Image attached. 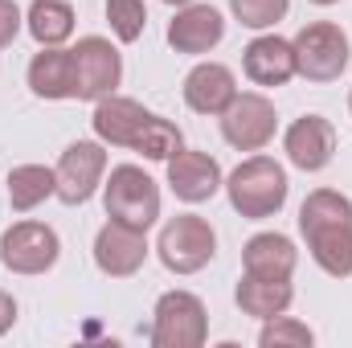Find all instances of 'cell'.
<instances>
[{
  "instance_id": "obj_21",
  "label": "cell",
  "mask_w": 352,
  "mask_h": 348,
  "mask_svg": "<svg viewBox=\"0 0 352 348\" xmlns=\"http://www.w3.org/2000/svg\"><path fill=\"white\" fill-rule=\"evenodd\" d=\"M54 193H58V176H54V168H45V164H21V168L8 173V201H12L16 213L37 209Z\"/></svg>"
},
{
  "instance_id": "obj_12",
  "label": "cell",
  "mask_w": 352,
  "mask_h": 348,
  "mask_svg": "<svg viewBox=\"0 0 352 348\" xmlns=\"http://www.w3.org/2000/svg\"><path fill=\"white\" fill-rule=\"evenodd\" d=\"M332 152H336V131L324 115H303L287 127V156L295 168L320 173L332 164Z\"/></svg>"
},
{
  "instance_id": "obj_31",
  "label": "cell",
  "mask_w": 352,
  "mask_h": 348,
  "mask_svg": "<svg viewBox=\"0 0 352 348\" xmlns=\"http://www.w3.org/2000/svg\"><path fill=\"white\" fill-rule=\"evenodd\" d=\"M349 107H352V94H349Z\"/></svg>"
},
{
  "instance_id": "obj_1",
  "label": "cell",
  "mask_w": 352,
  "mask_h": 348,
  "mask_svg": "<svg viewBox=\"0 0 352 348\" xmlns=\"http://www.w3.org/2000/svg\"><path fill=\"white\" fill-rule=\"evenodd\" d=\"M299 230L307 238L311 259L320 262L332 279L352 274V201L336 188L307 193L299 209Z\"/></svg>"
},
{
  "instance_id": "obj_10",
  "label": "cell",
  "mask_w": 352,
  "mask_h": 348,
  "mask_svg": "<svg viewBox=\"0 0 352 348\" xmlns=\"http://www.w3.org/2000/svg\"><path fill=\"white\" fill-rule=\"evenodd\" d=\"M107 173V152L98 148V144H90V140H78V144H70L66 152H62V160H58V197L66 201V205H82L94 197V188H98V180Z\"/></svg>"
},
{
  "instance_id": "obj_25",
  "label": "cell",
  "mask_w": 352,
  "mask_h": 348,
  "mask_svg": "<svg viewBox=\"0 0 352 348\" xmlns=\"http://www.w3.org/2000/svg\"><path fill=\"white\" fill-rule=\"evenodd\" d=\"M316 340L307 324L291 320V316H270L263 320V332H258V345L263 348H283V345H295V348H307Z\"/></svg>"
},
{
  "instance_id": "obj_22",
  "label": "cell",
  "mask_w": 352,
  "mask_h": 348,
  "mask_svg": "<svg viewBox=\"0 0 352 348\" xmlns=\"http://www.w3.org/2000/svg\"><path fill=\"white\" fill-rule=\"evenodd\" d=\"M29 33L37 45H62L74 33V8L66 0H33L29 4Z\"/></svg>"
},
{
  "instance_id": "obj_3",
  "label": "cell",
  "mask_w": 352,
  "mask_h": 348,
  "mask_svg": "<svg viewBox=\"0 0 352 348\" xmlns=\"http://www.w3.org/2000/svg\"><path fill=\"white\" fill-rule=\"evenodd\" d=\"M102 201H107V217L111 221H123L131 230H152L156 217H160V188L156 180L135 168V164H119L111 168V180L102 188Z\"/></svg>"
},
{
  "instance_id": "obj_5",
  "label": "cell",
  "mask_w": 352,
  "mask_h": 348,
  "mask_svg": "<svg viewBox=\"0 0 352 348\" xmlns=\"http://www.w3.org/2000/svg\"><path fill=\"white\" fill-rule=\"evenodd\" d=\"M160 262L176 270V274H197L205 262L213 259V250H217V234H213V226L205 221V217H197V213H180L173 217L164 230H160Z\"/></svg>"
},
{
  "instance_id": "obj_7",
  "label": "cell",
  "mask_w": 352,
  "mask_h": 348,
  "mask_svg": "<svg viewBox=\"0 0 352 348\" xmlns=\"http://www.w3.org/2000/svg\"><path fill=\"white\" fill-rule=\"evenodd\" d=\"M62 254V242L50 226L41 221H16L0 238V262L12 274H45Z\"/></svg>"
},
{
  "instance_id": "obj_20",
  "label": "cell",
  "mask_w": 352,
  "mask_h": 348,
  "mask_svg": "<svg viewBox=\"0 0 352 348\" xmlns=\"http://www.w3.org/2000/svg\"><path fill=\"white\" fill-rule=\"evenodd\" d=\"M242 262L250 274H266V279H291L295 262H299V250L291 238L283 234H254L242 250Z\"/></svg>"
},
{
  "instance_id": "obj_28",
  "label": "cell",
  "mask_w": 352,
  "mask_h": 348,
  "mask_svg": "<svg viewBox=\"0 0 352 348\" xmlns=\"http://www.w3.org/2000/svg\"><path fill=\"white\" fill-rule=\"evenodd\" d=\"M12 324H16V299H12L8 291H0V336H4Z\"/></svg>"
},
{
  "instance_id": "obj_27",
  "label": "cell",
  "mask_w": 352,
  "mask_h": 348,
  "mask_svg": "<svg viewBox=\"0 0 352 348\" xmlns=\"http://www.w3.org/2000/svg\"><path fill=\"white\" fill-rule=\"evenodd\" d=\"M16 33H21V8L12 0H0V50H8Z\"/></svg>"
},
{
  "instance_id": "obj_14",
  "label": "cell",
  "mask_w": 352,
  "mask_h": 348,
  "mask_svg": "<svg viewBox=\"0 0 352 348\" xmlns=\"http://www.w3.org/2000/svg\"><path fill=\"white\" fill-rule=\"evenodd\" d=\"M168 184H173V193L180 201L201 205L221 188V168H217V160L209 152H184L180 148L168 160Z\"/></svg>"
},
{
  "instance_id": "obj_18",
  "label": "cell",
  "mask_w": 352,
  "mask_h": 348,
  "mask_svg": "<svg viewBox=\"0 0 352 348\" xmlns=\"http://www.w3.org/2000/svg\"><path fill=\"white\" fill-rule=\"evenodd\" d=\"M148 115H152V111H144L135 98H115V94H107V98H98V107H94V131H98L102 144L131 148V140H135V131L144 127Z\"/></svg>"
},
{
  "instance_id": "obj_19",
  "label": "cell",
  "mask_w": 352,
  "mask_h": 348,
  "mask_svg": "<svg viewBox=\"0 0 352 348\" xmlns=\"http://www.w3.org/2000/svg\"><path fill=\"white\" fill-rule=\"evenodd\" d=\"M295 291H291V279H266V274H242L238 283V307L254 320H270V316H283L291 307Z\"/></svg>"
},
{
  "instance_id": "obj_16",
  "label": "cell",
  "mask_w": 352,
  "mask_h": 348,
  "mask_svg": "<svg viewBox=\"0 0 352 348\" xmlns=\"http://www.w3.org/2000/svg\"><path fill=\"white\" fill-rule=\"evenodd\" d=\"M234 94H238V83H234V74L221 62H201L184 78V102L197 115H221L234 102Z\"/></svg>"
},
{
  "instance_id": "obj_4",
  "label": "cell",
  "mask_w": 352,
  "mask_h": 348,
  "mask_svg": "<svg viewBox=\"0 0 352 348\" xmlns=\"http://www.w3.org/2000/svg\"><path fill=\"white\" fill-rule=\"evenodd\" d=\"M291 50H295V74H303L311 83H336L349 66V37L332 21L303 25L295 33Z\"/></svg>"
},
{
  "instance_id": "obj_6",
  "label": "cell",
  "mask_w": 352,
  "mask_h": 348,
  "mask_svg": "<svg viewBox=\"0 0 352 348\" xmlns=\"http://www.w3.org/2000/svg\"><path fill=\"white\" fill-rule=\"evenodd\" d=\"M209 336L205 303L192 291H168L156 303V324H152V345L156 348H201Z\"/></svg>"
},
{
  "instance_id": "obj_17",
  "label": "cell",
  "mask_w": 352,
  "mask_h": 348,
  "mask_svg": "<svg viewBox=\"0 0 352 348\" xmlns=\"http://www.w3.org/2000/svg\"><path fill=\"white\" fill-rule=\"evenodd\" d=\"M29 87L37 98H78L74 54L58 45H41V54L29 62Z\"/></svg>"
},
{
  "instance_id": "obj_30",
  "label": "cell",
  "mask_w": 352,
  "mask_h": 348,
  "mask_svg": "<svg viewBox=\"0 0 352 348\" xmlns=\"http://www.w3.org/2000/svg\"><path fill=\"white\" fill-rule=\"evenodd\" d=\"M311 4H336V0H311Z\"/></svg>"
},
{
  "instance_id": "obj_2",
  "label": "cell",
  "mask_w": 352,
  "mask_h": 348,
  "mask_svg": "<svg viewBox=\"0 0 352 348\" xmlns=\"http://www.w3.org/2000/svg\"><path fill=\"white\" fill-rule=\"evenodd\" d=\"M226 188H230V205L242 217L263 221V217H274L287 201V173L270 156H250L230 173Z\"/></svg>"
},
{
  "instance_id": "obj_15",
  "label": "cell",
  "mask_w": 352,
  "mask_h": 348,
  "mask_svg": "<svg viewBox=\"0 0 352 348\" xmlns=\"http://www.w3.org/2000/svg\"><path fill=\"white\" fill-rule=\"evenodd\" d=\"M242 66H246L250 83H258V87H283V83L295 78V50L283 37H254L242 50Z\"/></svg>"
},
{
  "instance_id": "obj_23",
  "label": "cell",
  "mask_w": 352,
  "mask_h": 348,
  "mask_svg": "<svg viewBox=\"0 0 352 348\" xmlns=\"http://www.w3.org/2000/svg\"><path fill=\"white\" fill-rule=\"evenodd\" d=\"M131 148H135V152H144L148 160H173L176 152H180V131H176V123H168V119L148 115V119H144V127L135 131Z\"/></svg>"
},
{
  "instance_id": "obj_11",
  "label": "cell",
  "mask_w": 352,
  "mask_h": 348,
  "mask_svg": "<svg viewBox=\"0 0 352 348\" xmlns=\"http://www.w3.org/2000/svg\"><path fill=\"white\" fill-rule=\"evenodd\" d=\"M144 259H148V238H144V230H131V226H123V221H107V226L98 230V238H94V262H98L102 274L127 279V274H135V270L144 266Z\"/></svg>"
},
{
  "instance_id": "obj_8",
  "label": "cell",
  "mask_w": 352,
  "mask_h": 348,
  "mask_svg": "<svg viewBox=\"0 0 352 348\" xmlns=\"http://www.w3.org/2000/svg\"><path fill=\"white\" fill-rule=\"evenodd\" d=\"M274 102L263 94H234V102L221 111V135L238 152H258L274 140Z\"/></svg>"
},
{
  "instance_id": "obj_24",
  "label": "cell",
  "mask_w": 352,
  "mask_h": 348,
  "mask_svg": "<svg viewBox=\"0 0 352 348\" xmlns=\"http://www.w3.org/2000/svg\"><path fill=\"white\" fill-rule=\"evenodd\" d=\"M107 21L115 29L119 41H140L144 37V25H148V8L144 0H107Z\"/></svg>"
},
{
  "instance_id": "obj_9",
  "label": "cell",
  "mask_w": 352,
  "mask_h": 348,
  "mask_svg": "<svg viewBox=\"0 0 352 348\" xmlns=\"http://www.w3.org/2000/svg\"><path fill=\"white\" fill-rule=\"evenodd\" d=\"M74 83H78V98H107L115 94L119 78H123V62L119 50L102 37H82L74 50Z\"/></svg>"
},
{
  "instance_id": "obj_26",
  "label": "cell",
  "mask_w": 352,
  "mask_h": 348,
  "mask_svg": "<svg viewBox=\"0 0 352 348\" xmlns=\"http://www.w3.org/2000/svg\"><path fill=\"white\" fill-rule=\"evenodd\" d=\"M230 8L246 29H270L287 17L291 0H230Z\"/></svg>"
},
{
  "instance_id": "obj_29",
  "label": "cell",
  "mask_w": 352,
  "mask_h": 348,
  "mask_svg": "<svg viewBox=\"0 0 352 348\" xmlns=\"http://www.w3.org/2000/svg\"><path fill=\"white\" fill-rule=\"evenodd\" d=\"M164 4H192V0H164Z\"/></svg>"
},
{
  "instance_id": "obj_13",
  "label": "cell",
  "mask_w": 352,
  "mask_h": 348,
  "mask_svg": "<svg viewBox=\"0 0 352 348\" xmlns=\"http://www.w3.org/2000/svg\"><path fill=\"white\" fill-rule=\"evenodd\" d=\"M226 37V21L209 4H184L168 25V45L176 54H209Z\"/></svg>"
}]
</instances>
